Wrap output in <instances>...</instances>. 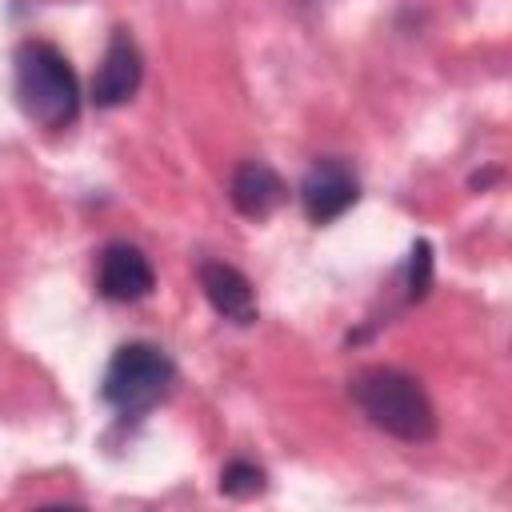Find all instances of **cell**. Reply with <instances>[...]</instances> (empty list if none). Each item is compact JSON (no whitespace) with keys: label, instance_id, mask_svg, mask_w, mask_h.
Masks as SVG:
<instances>
[{"label":"cell","instance_id":"277c9868","mask_svg":"<svg viewBox=\"0 0 512 512\" xmlns=\"http://www.w3.org/2000/svg\"><path fill=\"white\" fill-rule=\"evenodd\" d=\"M356 196H360V184L340 160H316L300 180V204L312 224H328L344 216L356 204Z\"/></svg>","mask_w":512,"mask_h":512},{"label":"cell","instance_id":"5b68a950","mask_svg":"<svg viewBox=\"0 0 512 512\" xmlns=\"http://www.w3.org/2000/svg\"><path fill=\"white\" fill-rule=\"evenodd\" d=\"M156 284V272L148 264V256L136 248V244H108L100 252V264H96V288L104 300H116V304H132V300H144Z\"/></svg>","mask_w":512,"mask_h":512},{"label":"cell","instance_id":"9c48e42d","mask_svg":"<svg viewBox=\"0 0 512 512\" xmlns=\"http://www.w3.org/2000/svg\"><path fill=\"white\" fill-rule=\"evenodd\" d=\"M220 492L232 496V500H248L256 492H264V472L256 464H248V460H232L220 472Z\"/></svg>","mask_w":512,"mask_h":512},{"label":"cell","instance_id":"ba28073f","mask_svg":"<svg viewBox=\"0 0 512 512\" xmlns=\"http://www.w3.org/2000/svg\"><path fill=\"white\" fill-rule=\"evenodd\" d=\"M228 196H232V208L248 220H264L280 208L284 200V180L264 164V160H244L236 164L232 180H228Z\"/></svg>","mask_w":512,"mask_h":512},{"label":"cell","instance_id":"8992f818","mask_svg":"<svg viewBox=\"0 0 512 512\" xmlns=\"http://www.w3.org/2000/svg\"><path fill=\"white\" fill-rule=\"evenodd\" d=\"M140 76H144V64H140V52L132 44V36L124 28L112 32L108 40V52L92 76V104L96 108H116V104H128L140 88Z\"/></svg>","mask_w":512,"mask_h":512},{"label":"cell","instance_id":"30bf717a","mask_svg":"<svg viewBox=\"0 0 512 512\" xmlns=\"http://www.w3.org/2000/svg\"><path fill=\"white\" fill-rule=\"evenodd\" d=\"M428 288H432V248H428V240H416L412 256H408V296L420 300Z\"/></svg>","mask_w":512,"mask_h":512},{"label":"cell","instance_id":"3957f363","mask_svg":"<svg viewBox=\"0 0 512 512\" xmlns=\"http://www.w3.org/2000/svg\"><path fill=\"white\" fill-rule=\"evenodd\" d=\"M176 380V368L168 360V352H160L156 344H124L116 348V356L108 360V372H104V400L124 412V416H140L148 412Z\"/></svg>","mask_w":512,"mask_h":512},{"label":"cell","instance_id":"52a82bcc","mask_svg":"<svg viewBox=\"0 0 512 512\" xmlns=\"http://www.w3.org/2000/svg\"><path fill=\"white\" fill-rule=\"evenodd\" d=\"M200 288L208 296V304L216 308V316L232 320V324H252L256 320V292L248 284V276L224 260H204L200 264Z\"/></svg>","mask_w":512,"mask_h":512},{"label":"cell","instance_id":"7a4b0ae2","mask_svg":"<svg viewBox=\"0 0 512 512\" xmlns=\"http://www.w3.org/2000/svg\"><path fill=\"white\" fill-rule=\"evenodd\" d=\"M352 400L368 416V424H376L380 432H388L396 440L424 444L436 432V412H432L424 388L396 368L356 372L352 376Z\"/></svg>","mask_w":512,"mask_h":512},{"label":"cell","instance_id":"6da1fadb","mask_svg":"<svg viewBox=\"0 0 512 512\" xmlns=\"http://www.w3.org/2000/svg\"><path fill=\"white\" fill-rule=\"evenodd\" d=\"M16 100L40 128H68L80 116V84L64 52L48 40H24L16 48Z\"/></svg>","mask_w":512,"mask_h":512}]
</instances>
